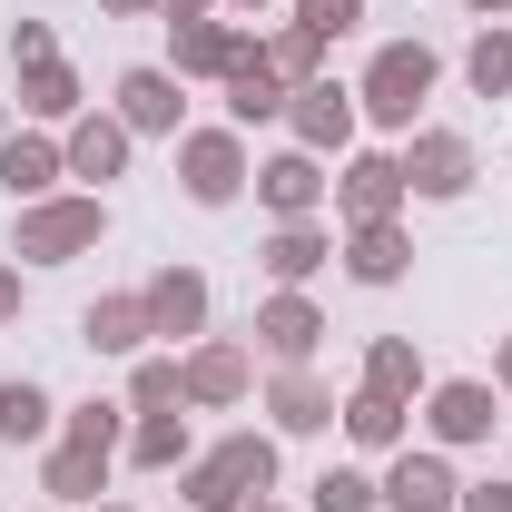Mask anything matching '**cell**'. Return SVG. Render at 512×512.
Listing matches in <instances>:
<instances>
[{
    "label": "cell",
    "instance_id": "6da1fadb",
    "mask_svg": "<svg viewBox=\"0 0 512 512\" xmlns=\"http://www.w3.org/2000/svg\"><path fill=\"white\" fill-rule=\"evenodd\" d=\"M178 493L188 512H247L276 493V434H227L217 453H188L178 463Z\"/></svg>",
    "mask_w": 512,
    "mask_h": 512
},
{
    "label": "cell",
    "instance_id": "7a4b0ae2",
    "mask_svg": "<svg viewBox=\"0 0 512 512\" xmlns=\"http://www.w3.org/2000/svg\"><path fill=\"white\" fill-rule=\"evenodd\" d=\"M434 79H444V60H434L424 40H384L375 69H365V89H355V109H365L375 128H404V138H414L424 99H434Z\"/></svg>",
    "mask_w": 512,
    "mask_h": 512
},
{
    "label": "cell",
    "instance_id": "3957f363",
    "mask_svg": "<svg viewBox=\"0 0 512 512\" xmlns=\"http://www.w3.org/2000/svg\"><path fill=\"white\" fill-rule=\"evenodd\" d=\"M109 237V207L99 197H30L20 207V227H10V256H30V266H69V256H89Z\"/></svg>",
    "mask_w": 512,
    "mask_h": 512
},
{
    "label": "cell",
    "instance_id": "277c9868",
    "mask_svg": "<svg viewBox=\"0 0 512 512\" xmlns=\"http://www.w3.org/2000/svg\"><path fill=\"white\" fill-rule=\"evenodd\" d=\"M247 138L237 128H178V188L197 197V207H237V188H247Z\"/></svg>",
    "mask_w": 512,
    "mask_h": 512
},
{
    "label": "cell",
    "instance_id": "5b68a950",
    "mask_svg": "<svg viewBox=\"0 0 512 512\" xmlns=\"http://www.w3.org/2000/svg\"><path fill=\"white\" fill-rule=\"evenodd\" d=\"M394 158H404V188L434 197V207H453V197L473 188V138H463V128H414Z\"/></svg>",
    "mask_w": 512,
    "mask_h": 512
},
{
    "label": "cell",
    "instance_id": "8992f818",
    "mask_svg": "<svg viewBox=\"0 0 512 512\" xmlns=\"http://www.w3.org/2000/svg\"><path fill=\"white\" fill-rule=\"evenodd\" d=\"M247 375H256V355L237 335H197L188 355H178V394H188L197 414H227V404L247 394Z\"/></svg>",
    "mask_w": 512,
    "mask_h": 512
},
{
    "label": "cell",
    "instance_id": "52a82bcc",
    "mask_svg": "<svg viewBox=\"0 0 512 512\" xmlns=\"http://www.w3.org/2000/svg\"><path fill=\"white\" fill-rule=\"evenodd\" d=\"M404 158H394V148H355V158H345V178H335V217H345V227H375V217H394V207H404Z\"/></svg>",
    "mask_w": 512,
    "mask_h": 512
},
{
    "label": "cell",
    "instance_id": "ba28073f",
    "mask_svg": "<svg viewBox=\"0 0 512 512\" xmlns=\"http://www.w3.org/2000/svg\"><path fill=\"white\" fill-rule=\"evenodd\" d=\"M286 119H296V148H306V158H335V148L355 138V119H365V109H355V89H335V79H306V89L286 99Z\"/></svg>",
    "mask_w": 512,
    "mask_h": 512
},
{
    "label": "cell",
    "instance_id": "9c48e42d",
    "mask_svg": "<svg viewBox=\"0 0 512 512\" xmlns=\"http://www.w3.org/2000/svg\"><path fill=\"white\" fill-rule=\"evenodd\" d=\"M424 424H434V444H493V424H503V394L473 375L434 384V404H424Z\"/></svg>",
    "mask_w": 512,
    "mask_h": 512
},
{
    "label": "cell",
    "instance_id": "30bf717a",
    "mask_svg": "<svg viewBox=\"0 0 512 512\" xmlns=\"http://www.w3.org/2000/svg\"><path fill=\"white\" fill-rule=\"evenodd\" d=\"M138 296H148V325H158L168 345H197V335H207V276H197V266H158Z\"/></svg>",
    "mask_w": 512,
    "mask_h": 512
},
{
    "label": "cell",
    "instance_id": "8fae6325",
    "mask_svg": "<svg viewBox=\"0 0 512 512\" xmlns=\"http://www.w3.org/2000/svg\"><path fill=\"white\" fill-rule=\"evenodd\" d=\"M375 493H384V512H453L463 503V483H453L444 453H394V473H384Z\"/></svg>",
    "mask_w": 512,
    "mask_h": 512
},
{
    "label": "cell",
    "instance_id": "7c38bea8",
    "mask_svg": "<svg viewBox=\"0 0 512 512\" xmlns=\"http://www.w3.org/2000/svg\"><path fill=\"white\" fill-rule=\"evenodd\" d=\"M256 197H266V217H276V227H296V217H316V207H325V168L306 158V148H286V158H266V168H256Z\"/></svg>",
    "mask_w": 512,
    "mask_h": 512
},
{
    "label": "cell",
    "instance_id": "4fadbf2b",
    "mask_svg": "<svg viewBox=\"0 0 512 512\" xmlns=\"http://www.w3.org/2000/svg\"><path fill=\"white\" fill-rule=\"evenodd\" d=\"M60 178H69L60 138H40V128H10V138H0V188L20 197V207H30V197H50Z\"/></svg>",
    "mask_w": 512,
    "mask_h": 512
},
{
    "label": "cell",
    "instance_id": "5bb4252c",
    "mask_svg": "<svg viewBox=\"0 0 512 512\" xmlns=\"http://www.w3.org/2000/svg\"><path fill=\"white\" fill-rule=\"evenodd\" d=\"M316 335H325V316L296 296V286H276V296L256 306V345H266L276 365H306V355H316Z\"/></svg>",
    "mask_w": 512,
    "mask_h": 512
},
{
    "label": "cell",
    "instance_id": "9a60e30c",
    "mask_svg": "<svg viewBox=\"0 0 512 512\" xmlns=\"http://www.w3.org/2000/svg\"><path fill=\"white\" fill-rule=\"evenodd\" d=\"M119 128L128 138H178V69H128L119 79Z\"/></svg>",
    "mask_w": 512,
    "mask_h": 512
},
{
    "label": "cell",
    "instance_id": "2e32d148",
    "mask_svg": "<svg viewBox=\"0 0 512 512\" xmlns=\"http://www.w3.org/2000/svg\"><path fill=\"white\" fill-rule=\"evenodd\" d=\"M266 414H276V434H325V424H335V394H325L316 365H276V384H266Z\"/></svg>",
    "mask_w": 512,
    "mask_h": 512
},
{
    "label": "cell",
    "instance_id": "e0dca14e",
    "mask_svg": "<svg viewBox=\"0 0 512 512\" xmlns=\"http://www.w3.org/2000/svg\"><path fill=\"white\" fill-rule=\"evenodd\" d=\"M60 158H69V178H119L128 168V128H119V109H89V119H69V138H60Z\"/></svg>",
    "mask_w": 512,
    "mask_h": 512
},
{
    "label": "cell",
    "instance_id": "ac0fdd59",
    "mask_svg": "<svg viewBox=\"0 0 512 512\" xmlns=\"http://www.w3.org/2000/svg\"><path fill=\"white\" fill-rule=\"evenodd\" d=\"M168 40H178V79H227L247 60V30L237 20H168Z\"/></svg>",
    "mask_w": 512,
    "mask_h": 512
},
{
    "label": "cell",
    "instance_id": "d6986e66",
    "mask_svg": "<svg viewBox=\"0 0 512 512\" xmlns=\"http://www.w3.org/2000/svg\"><path fill=\"white\" fill-rule=\"evenodd\" d=\"M404 266H414V247H404V227H394V217L345 227V276H355V286H404Z\"/></svg>",
    "mask_w": 512,
    "mask_h": 512
},
{
    "label": "cell",
    "instance_id": "ffe728a7",
    "mask_svg": "<svg viewBox=\"0 0 512 512\" xmlns=\"http://www.w3.org/2000/svg\"><path fill=\"white\" fill-rule=\"evenodd\" d=\"M286 99H296V89H286V79L266 69V50H256V40H247V60L227 69V128H256V119H286Z\"/></svg>",
    "mask_w": 512,
    "mask_h": 512
},
{
    "label": "cell",
    "instance_id": "44dd1931",
    "mask_svg": "<svg viewBox=\"0 0 512 512\" xmlns=\"http://www.w3.org/2000/svg\"><path fill=\"white\" fill-rule=\"evenodd\" d=\"M158 325H148V296H99L89 316H79V345L89 355H138Z\"/></svg>",
    "mask_w": 512,
    "mask_h": 512
},
{
    "label": "cell",
    "instance_id": "7402d4cb",
    "mask_svg": "<svg viewBox=\"0 0 512 512\" xmlns=\"http://www.w3.org/2000/svg\"><path fill=\"white\" fill-rule=\"evenodd\" d=\"M325 256H335V237H325L316 217H296V227H276V237H266V276H276V286H306Z\"/></svg>",
    "mask_w": 512,
    "mask_h": 512
},
{
    "label": "cell",
    "instance_id": "603a6c76",
    "mask_svg": "<svg viewBox=\"0 0 512 512\" xmlns=\"http://www.w3.org/2000/svg\"><path fill=\"white\" fill-rule=\"evenodd\" d=\"M119 453L138 473H178V463H188V414H178V404H168V414H138V434H128Z\"/></svg>",
    "mask_w": 512,
    "mask_h": 512
},
{
    "label": "cell",
    "instance_id": "cb8c5ba5",
    "mask_svg": "<svg viewBox=\"0 0 512 512\" xmlns=\"http://www.w3.org/2000/svg\"><path fill=\"white\" fill-rule=\"evenodd\" d=\"M345 434H355L365 453H404V404L375 394V384H355V394H345Z\"/></svg>",
    "mask_w": 512,
    "mask_h": 512
},
{
    "label": "cell",
    "instance_id": "d4e9b609",
    "mask_svg": "<svg viewBox=\"0 0 512 512\" xmlns=\"http://www.w3.org/2000/svg\"><path fill=\"white\" fill-rule=\"evenodd\" d=\"M109 463H119V453H99V444H50V473H40V483H50V493H60V503H89V493H99V483H109Z\"/></svg>",
    "mask_w": 512,
    "mask_h": 512
},
{
    "label": "cell",
    "instance_id": "484cf974",
    "mask_svg": "<svg viewBox=\"0 0 512 512\" xmlns=\"http://www.w3.org/2000/svg\"><path fill=\"white\" fill-rule=\"evenodd\" d=\"M20 109H30V119H79V69L69 60H30L20 69Z\"/></svg>",
    "mask_w": 512,
    "mask_h": 512
},
{
    "label": "cell",
    "instance_id": "4316f807",
    "mask_svg": "<svg viewBox=\"0 0 512 512\" xmlns=\"http://www.w3.org/2000/svg\"><path fill=\"white\" fill-rule=\"evenodd\" d=\"M50 424H60V414H50V394H40L30 375L0 384V444H50Z\"/></svg>",
    "mask_w": 512,
    "mask_h": 512
},
{
    "label": "cell",
    "instance_id": "83f0119b",
    "mask_svg": "<svg viewBox=\"0 0 512 512\" xmlns=\"http://www.w3.org/2000/svg\"><path fill=\"white\" fill-rule=\"evenodd\" d=\"M365 384L404 404V394H424V355H414L404 335H375V345H365Z\"/></svg>",
    "mask_w": 512,
    "mask_h": 512
},
{
    "label": "cell",
    "instance_id": "f1b7e54d",
    "mask_svg": "<svg viewBox=\"0 0 512 512\" xmlns=\"http://www.w3.org/2000/svg\"><path fill=\"white\" fill-rule=\"evenodd\" d=\"M463 79H473V99H512V30L503 20H483V40L463 50Z\"/></svg>",
    "mask_w": 512,
    "mask_h": 512
},
{
    "label": "cell",
    "instance_id": "f546056e",
    "mask_svg": "<svg viewBox=\"0 0 512 512\" xmlns=\"http://www.w3.org/2000/svg\"><path fill=\"white\" fill-rule=\"evenodd\" d=\"M316 60H325V40H316V30H306V20H286V30L266 40V69H276L286 89H306V79H325Z\"/></svg>",
    "mask_w": 512,
    "mask_h": 512
},
{
    "label": "cell",
    "instance_id": "4dcf8cb0",
    "mask_svg": "<svg viewBox=\"0 0 512 512\" xmlns=\"http://www.w3.org/2000/svg\"><path fill=\"white\" fill-rule=\"evenodd\" d=\"M316 512H384L375 473H355V463H325V473H316Z\"/></svg>",
    "mask_w": 512,
    "mask_h": 512
},
{
    "label": "cell",
    "instance_id": "1f68e13d",
    "mask_svg": "<svg viewBox=\"0 0 512 512\" xmlns=\"http://www.w3.org/2000/svg\"><path fill=\"white\" fill-rule=\"evenodd\" d=\"M128 404H138V414H168V404H188V394H178V355H138Z\"/></svg>",
    "mask_w": 512,
    "mask_h": 512
},
{
    "label": "cell",
    "instance_id": "d6a6232c",
    "mask_svg": "<svg viewBox=\"0 0 512 512\" xmlns=\"http://www.w3.org/2000/svg\"><path fill=\"white\" fill-rule=\"evenodd\" d=\"M119 414H128V404H79V414H69L60 434H69V444H99V453H119V444H128V434H119Z\"/></svg>",
    "mask_w": 512,
    "mask_h": 512
},
{
    "label": "cell",
    "instance_id": "836d02e7",
    "mask_svg": "<svg viewBox=\"0 0 512 512\" xmlns=\"http://www.w3.org/2000/svg\"><path fill=\"white\" fill-rule=\"evenodd\" d=\"M296 20H306L316 40H345V30L365 20V0H296Z\"/></svg>",
    "mask_w": 512,
    "mask_h": 512
},
{
    "label": "cell",
    "instance_id": "e575fe53",
    "mask_svg": "<svg viewBox=\"0 0 512 512\" xmlns=\"http://www.w3.org/2000/svg\"><path fill=\"white\" fill-rule=\"evenodd\" d=\"M30 60H60V40H50V20H20V30H10V69H30Z\"/></svg>",
    "mask_w": 512,
    "mask_h": 512
},
{
    "label": "cell",
    "instance_id": "d590c367",
    "mask_svg": "<svg viewBox=\"0 0 512 512\" xmlns=\"http://www.w3.org/2000/svg\"><path fill=\"white\" fill-rule=\"evenodd\" d=\"M453 512H512V483H463V503Z\"/></svg>",
    "mask_w": 512,
    "mask_h": 512
},
{
    "label": "cell",
    "instance_id": "8d00e7d4",
    "mask_svg": "<svg viewBox=\"0 0 512 512\" xmlns=\"http://www.w3.org/2000/svg\"><path fill=\"white\" fill-rule=\"evenodd\" d=\"M0 325H20V266H0Z\"/></svg>",
    "mask_w": 512,
    "mask_h": 512
},
{
    "label": "cell",
    "instance_id": "74e56055",
    "mask_svg": "<svg viewBox=\"0 0 512 512\" xmlns=\"http://www.w3.org/2000/svg\"><path fill=\"white\" fill-rule=\"evenodd\" d=\"M168 20H217V0H158Z\"/></svg>",
    "mask_w": 512,
    "mask_h": 512
},
{
    "label": "cell",
    "instance_id": "f35d334b",
    "mask_svg": "<svg viewBox=\"0 0 512 512\" xmlns=\"http://www.w3.org/2000/svg\"><path fill=\"white\" fill-rule=\"evenodd\" d=\"M493 394H512V335H503V355H493Z\"/></svg>",
    "mask_w": 512,
    "mask_h": 512
},
{
    "label": "cell",
    "instance_id": "ab89813d",
    "mask_svg": "<svg viewBox=\"0 0 512 512\" xmlns=\"http://www.w3.org/2000/svg\"><path fill=\"white\" fill-rule=\"evenodd\" d=\"M463 10H473V20H503V10H512V0H463Z\"/></svg>",
    "mask_w": 512,
    "mask_h": 512
},
{
    "label": "cell",
    "instance_id": "60d3db41",
    "mask_svg": "<svg viewBox=\"0 0 512 512\" xmlns=\"http://www.w3.org/2000/svg\"><path fill=\"white\" fill-rule=\"evenodd\" d=\"M109 10H119V20H148V10H158V0H109Z\"/></svg>",
    "mask_w": 512,
    "mask_h": 512
},
{
    "label": "cell",
    "instance_id": "b9f144b4",
    "mask_svg": "<svg viewBox=\"0 0 512 512\" xmlns=\"http://www.w3.org/2000/svg\"><path fill=\"white\" fill-rule=\"evenodd\" d=\"M217 10H266V0H217Z\"/></svg>",
    "mask_w": 512,
    "mask_h": 512
},
{
    "label": "cell",
    "instance_id": "7bdbcfd3",
    "mask_svg": "<svg viewBox=\"0 0 512 512\" xmlns=\"http://www.w3.org/2000/svg\"><path fill=\"white\" fill-rule=\"evenodd\" d=\"M247 512H276V503H247Z\"/></svg>",
    "mask_w": 512,
    "mask_h": 512
},
{
    "label": "cell",
    "instance_id": "ee69618b",
    "mask_svg": "<svg viewBox=\"0 0 512 512\" xmlns=\"http://www.w3.org/2000/svg\"><path fill=\"white\" fill-rule=\"evenodd\" d=\"M99 512H119V503H99Z\"/></svg>",
    "mask_w": 512,
    "mask_h": 512
}]
</instances>
